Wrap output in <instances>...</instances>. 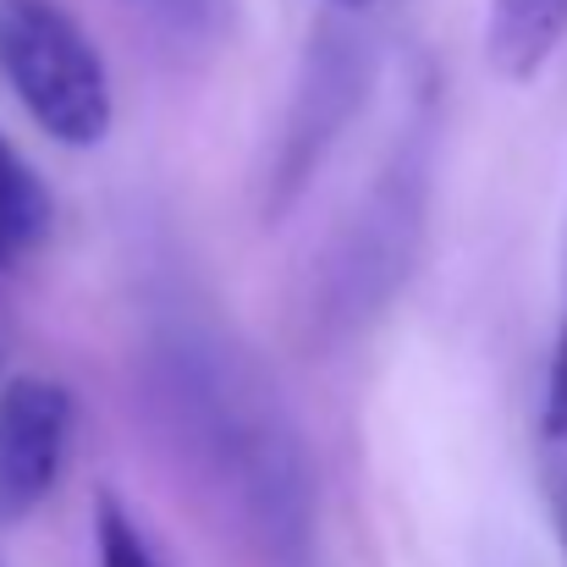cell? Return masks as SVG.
I'll return each mask as SVG.
<instances>
[{"label":"cell","instance_id":"6da1fadb","mask_svg":"<svg viewBox=\"0 0 567 567\" xmlns=\"http://www.w3.org/2000/svg\"><path fill=\"white\" fill-rule=\"evenodd\" d=\"M166 391L204 468L237 496L243 518H254L265 540L298 546L309 524L303 457L281 413L254 391V375H243L231 359L220 364L215 353H193L172 364Z\"/></svg>","mask_w":567,"mask_h":567},{"label":"cell","instance_id":"7a4b0ae2","mask_svg":"<svg viewBox=\"0 0 567 567\" xmlns=\"http://www.w3.org/2000/svg\"><path fill=\"white\" fill-rule=\"evenodd\" d=\"M0 83L66 150H100L116 122L105 55L61 0H0Z\"/></svg>","mask_w":567,"mask_h":567},{"label":"cell","instance_id":"3957f363","mask_svg":"<svg viewBox=\"0 0 567 567\" xmlns=\"http://www.w3.org/2000/svg\"><path fill=\"white\" fill-rule=\"evenodd\" d=\"M72 391L50 375L0 385V518H28L66 468L72 452Z\"/></svg>","mask_w":567,"mask_h":567},{"label":"cell","instance_id":"277c9868","mask_svg":"<svg viewBox=\"0 0 567 567\" xmlns=\"http://www.w3.org/2000/svg\"><path fill=\"white\" fill-rule=\"evenodd\" d=\"M567 39V0H491L485 55L507 83H529L546 72Z\"/></svg>","mask_w":567,"mask_h":567},{"label":"cell","instance_id":"5b68a950","mask_svg":"<svg viewBox=\"0 0 567 567\" xmlns=\"http://www.w3.org/2000/svg\"><path fill=\"white\" fill-rule=\"evenodd\" d=\"M50 220H55L50 188L39 183V172L0 133V265L33 254L50 237Z\"/></svg>","mask_w":567,"mask_h":567},{"label":"cell","instance_id":"8992f818","mask_svg":"<svg viewBox=\"0 0 567 567\" xmlns=\"http://www.w3.org/2000/svg\"><path fill=\"white\" fill-rule=\"evenodd\" d=\"M94 551H100V567H172L161 557V546L150 540V529L133 518V507H127L116 491H100V507H94Z\"/></svg>","mask_w":567,"mask_h":567},{"label":"cell","instance_id":"52a82bcc","mask_svg":"<svg viewBox=\"0 0 567 567\" xmlns=\"http://www.w3.org/2000/svg\"><path fill=\"white\" fill-rule=\"evenodd\" d=\"M540 480H546L551 535H557V551H563V567H567V430H563V435H546V463H540Z\"/></svg>","mask_w":567,"mask_h":567},{"label":"cell","instance_id":"ba28073f","mask_svg":"<svg viewBox=\"0 0 567 567\" xmlns=\"http://www.w3.org/2000/svg\"><path fill=\"white\" fill-rule=\"evenodd\" d=\"M563 430H567V309L557 348H551V370H546V396H540V435H563Z\"/></svg>","mask_w":567,"mask_h":567},{"label":"cell","instance_id":"9c48e42d","mask_svg":"<svg viewBox=\"0 0 567 567\" xmlns=\"http://www.w3.org/2000/svg\"><path fill=\"white\" fill-rule=\"evenodd\" d=\"M6 359H11V337H6V326H0V375H6Z\"/></svg>","mask_w":567,"mask_h":567},{"label":"cell","instance_id":"30bf717a","mask_svg":"<svg viewBox=\"0 0 567 567\" xmlns=\"http://www.w3.org/2000/svg\"><path fill=\"white\" fill-rule=\"evenodd\" d=\"M331 6H342V11H364V6H375V0H331Z\"/></svg>","mask_w":567,"mask_h":567}]
</instances>
